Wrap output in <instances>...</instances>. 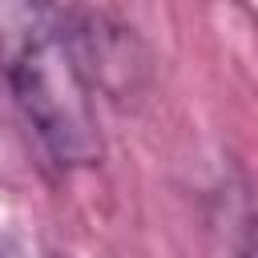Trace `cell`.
Masks as SVG:
<instances>
[{
    "label": "cell",
    "mask_w": 258,
    "mask_h": 258,
    "mask_svg": "<svg viewBox=\"0 0 258 258\" xmlns=\"http://www.w3.org/2000/svg\"><path fill=\"white\" fill-rule=\"evenodd\" d=\"M8 77L32 133L60 169L101 161V125L93 101L97 81L77 36V12H24L20 40L8 56Z\"/></svg>",
    "instance_id": "cell-1"
}]
</instances>
